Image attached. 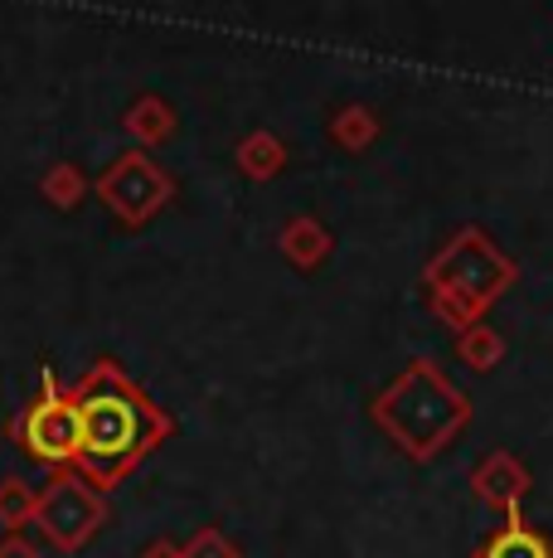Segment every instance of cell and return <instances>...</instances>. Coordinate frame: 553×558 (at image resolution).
<instances>
[{
  "instance_id": "ac0fdd59",
  "label": "cell",
  "mask_w": 553,
  "mask_h": 558,
  "mask_svg": "<svg viewBox=\"0 0 553 558\" xmlns=\"http://www.w3.org/2000/svg\"><path fill=\"white\" fill-rule=\"evenodd\" d=\"M136 558H185V549H180L175 539H165V534H161V539H151Z\"/></svg>"
},
{
  "instance_id": "7c38bea8",
  "label": "cell",
  "mask_w": 553,
  "mask_h": 558,
  "mask_svg": "<svg viewBox=\"0 0 553 558\" xmlns=\"http://www.w3.org/2000/svg\"><path fill=\"white\" fill-rule=\"evenodd\" d=\"M476 558H553V549L544 534L529 530L525 520H505L491 539L476 549Z\"/></svg>"
},
{
  "instance_id": "52a82bcc",
  "label": "cell",
  "mask_w": 553,
  "mask_h": 558,
  "mask_svg": "<svg viewBox=\"0 0 553 558\" xmlns=\"http://www.w3.org/2000/svg\"><path fill=\"white\" fill-rule=\"evenodd\" d=\"M529 486H534V476H529V466L515 452H491L471 466V496L481 506L500 510L505 520H525L519 506H525Z\"/></svg>"
},
{
  "instance_id": "8fae6325",
  "label": "cell",
  "mask_w": 553,
  "mask_h": 558,
  "mask_svg": "<svg viewBox=\"0 0 553 558\" xmlns=\"http://www.w3.org/2000/svg\"><path fill=\"white\" fill-rule=\"evenodd\" d=\"M325 132H331V142L340 146V151L359 156V151H369V146L379 142V132H384V126H379V112H374V107L345 102V107H335V112H331Z\"/></svg>"
},
{
  "instance_id": "277c9868",
  "label": "cell",
  "mask_w": 553,
  "mask_h": 558,
  "mask_svg": "<svg viewBox=\"0 0 553 558\" xmlns=\"http://www.w3.org/2000/svg\"><path fill=\"white\" fill-rule=\"evenodd\" d=\"M5 433L39 466L49 471L73 466V457H78V399H73V384H59V374L45 369L35 399L10 417Z\"/></svg>"
},
{
  "instance_id": "6da1fadb",
  "label": "cell",
  "mask_w": 553,
  "mask_h": 558,
  "mask_svg": "<svg viewBox=\"0 0 553 558\" xmlns=\"http://www.w3.org/2000/svg\"><path fill=\"white\" fill-rule=\"evenodd\" d=\"M73 399H78L73 471L102 496H112L126 476H136V466L161 452V442L175 433V417L108 355L88 364V374L73 384Z\"/></svg>"
},
{
  "instance_id": "7a4b0ae2",
  "label": "cell",
  "mask_w": 553,
  "mask_h": 558,
  "mask_svg": "<svg viewBox=\"0 0 553 558\" xmlns=\"http://www.w3.org/2000/svg\"><path fill=\"white\" fill-rule=\"evenodd\" d=\"M369 417L408 461H432L471 427L476 403L438 360H408L374 393Z\"/></svg>"
},
{
  "instance_id": "30bf717a",
  "label": "cell",
  "mask_w": 553,
  "mask_h": 558,
  "mask_svg": "<svg viewBox=\"0 0 553 558\" xmlns=\"http://www.w3.org/2000/svg\"><path fill=\"white\" fill-rule=\"evenodd\" d=\"M233 166H238L243 180H253V185H268L286 170V142L268 126H258V132L238 136V146H233Z\"/></svg>"
},
{
  "instance_id": "4fadbf2b",
  "label": "cell",
  "mask_w": 553,
  "mask_h": 558,
  "mask_svg": "<svg viewBox=\"0 0 553 558\" xmlns=\"http://www.w3.org/2000/svg\"><path fill=\"white\" fill-rule=\"evenodd\" d=\"M456 360L476 374H491L505 360V336H500L491 320H476V326L456 330Z\"/></svg>"
},
{
  "instance_id": "5bb4252c",
  "label": "cell",
  "mask_w": 553,
  "mask_h": 558,
  "mask_svg": "<svg viewBox=\"0 0 553 558\" xmlns=\"http://www.w3.org/2000/svg\"><path fill=\"white\" fill-rule=\"evenodd\" d=\"M93 190V180L83 175L73 160H54V166L39 175V195H45V204H54L59 214H69V209H78L83 195Z\"/></svg>"
},
{
  "instance_id": "9c48e42d",
  "label": "cell",
  "mask_w": 553,
  "mask_h": 558,
  "mask_svg": "<svg viewBox=\"0 0 553 558\" xmlns=\"http://www.w3.org/2000/svg\"><path fill=\"white\" fill-rule=\"evenodd\" d=\"M122 132L132 136V146H142V151H161L165 142H175L180 117H175V107H170L161 93H142V98L126 102Z\"/></svg>"
},
{
  "instance_id": "9a60e30c",
  "label": "cell",
  "mask_w": 553,
  "mask_h": 558,
  "mask_svg": "<svg viewBox=\"0 0 553 558\" xmlns=\"http://www.w3.org/2000/svg\"><path fill=\"white\" fill-rule=\"evenodd\" d=\"M35 496L39 490L20 476H5L0 481V530L5 534H25L35 524Z\"/></svg>"
},
{
  "instance_id": "5b68a950",
  "label": "cell",
  "mask_w": 553,
  "mask_h": 558,
  "mask_svg": "<svg viewBox=\"0 0 553 558\" xmlns=\"http://www.w3.org/2000/svg\"><path fill=\"white\" fill-rule=\"evenodd\" d=\"M93 195H98V204L122 229L136 233L170 209V199H175V175L156 160V151L132 146V151L112 156L108 166H102V175L93 180Z\"/></svg>"
},
{
  "instance_id": "8992f818",
  "label": "cell",
  "mask_w": 553,
  "mask_h": 558,
  "mask_svg": "<svg viewBox=\"0 0 553 558\" xmlns=\"http://www.w3.org/2000/svg\"><path fill=\"white\" fill-rule=\"evenodd\" d=\"M108 496L98 486L78 476L73 466H63L49 476V486L35 496V530L49 539V549L78 554L93 544V534L108 524Z\"/></svg>"
},
{
  "instance_id": "ba28073f",
  "label": "cell",
  "mask_w": 553,
  "mask_h": 558,
  "mask_svg": "<svg viewBox=\"0 0 553 558\" xmlns=\"http://www.w3.org/2000/svg\"><path fill=\"white\" fill-rule=\"evenodd\" d=\"M276 253H282L296 272H316L321 263H331L335 233L325 229L316 214H296V219H286L282 229H276Z\"/></svg>"
},
{
  "instance_id": "2e32d148",
  "label": "cell",
  "mask_w": 553,
  "mask_h": 558,
  "mask_svg": "<svg viewBox=\"0 0 553 558\" xmlns=\"http://www.w3.org/2000/svg\"><path fill=\"white\" fill-rule=\"evenodd\" d=\"M180 549H185V558H243V549L219 530V524H205V530H195L185 544H180Z\"/></svg>"
},
{
  "instance_id": "e0dca14e",
  "label": "cell",
  "mask_w": 553,
  "mask_h": 558,
  "mask_svg": "<svg viewBox=\"0 0 553 558\" xmlns=\"http://www.w3.org/2000/svg\"><path fill=\"white\" fill-rule=\"evenodd\" d=\"M0 558H49V554L35 539H25V534H5L0 539Z\"/></svg>"
},
{
  "instance_id": "3957f363",
  "label": "cell",
  "mask_w": 553,
  "mask_h": 558,
  "mask_svg": "<svg viewBox=\"0 0 553 558\" xmlns=\"http://www.w3.org/2000/svg\"><path fill=\"white\" fill-rule=\"evenodd\" d=\"M519 267L486 229L466 223L422 267V292H428V311L446 330H466L476 320L491 316V306L515 287Z\"/></svg>"
}]
</instances>
